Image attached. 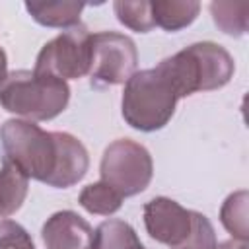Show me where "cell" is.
<instances>
[{"label": "cell", "instance_id": "1", "mask_svg": "<svg viewBox=\"0 0 249 249\" xmlns=\"http://www.w3.org/2000/svg\"><path fill=\"white\" fill-rule=\"evenodd\" d=\"M177 101L179 95L160 66L140 70L124 84L123 117L132 128L154 132L171 121Z\"/></svg>", "mask_w": 249, "mask_h": 249}, {"label": "cell", "instance_id": "2", "mask_svg": "<svg viewBox=\"0 0 249 249\" xmlns=\"http://www.w3.org/2000/svg\"><path fill=\"white\" fill-rule=\"evenodd\" d=\"M70 99L64 80L39 76L33 70H16L0 84V105L29 121H49L60 115Z\"/></svg>", "mask_w": 249, "mask_h": 249}, {"label": "cell", "instance_id": "3", "mask_svg": "<svg viewBox=\"0 0 249 249\" xmlns=\"http://www.w3.org/2000/svg\"><path fill=\"white\" fill-rule=\"evenodd\" d=\"M6 158L14 161L27 177L47 181L54 169L56 144L54 134L43 130L31 121L10 119L0 128Z\"/></svg>", "mask_w": 249, "mask_h": 249}, {"label": "cell", "instance_id": "4", "mask_svg": "<svg viewBox=\"0 0 249 249\" xmlns=\"http://www.w3.org/2000/svg\"><path fill=\"white\" fill-rule=\"evenodd\" d=\"M99 173L101 181L121 193L123 198L134 196L142 193L152 181V156L142 144L128 138H121L105 148Z\"/></svg>", "mask_w": 249, "mask_h": 249}, {"label": "cell", "instance_id": "5", "mask_svg": "<svg viewBox=\"0 0 249 249\" xmlns=\"http://www.w3.org/2000/svg\"><path fill=\"white\" fill-rule=\"evenodd\" d=\"M91 33L86 25H74L49 41L37 54L33 72L58 80H78L89 74Z\"/></svg>", "mask_w": 249, "mask_h": 249}, {"label": "cell", "instance_id": "6", "mask_svg": "<svg viewBox=\"0 0 249 249\" xmlns=\"http://www.w3.org/2000/svg\"><path fill=\"white\" fill-rule=\"evenodd\" d=\"M138 51L130 37L115 31L91 35L89 76L101 84H126L136 72Z\"/></svg>", "mask_w": 249, "mask_h": 249}, {"label": "cell", "instance_id": "7", "mask_svg": "<svg viewBox=\"0 0 249 249\" xmlns=\"http://www.w3.org/2000/svg\"><path fill=\"white\" fill-rule=\"evenodd\" d=\"M144 226L152 239L177 249L191 233L193 210L167 196H156L144 204Z\"/></svg>", "mask_w": 249, "mask_h": 249}, {"label": "cell", "instance_id": "8", "mask_svg": "<svg viewBox=\"0 0 249 249\" xmlns=\"http://www.w3.org/2000/svg\"><path fill=\"white\" fill-rule=\"evenodd\" d=\"M56 144L54 169L45 181L49 187L68 189L76 185L89 167V156L84 144L68 132H53Z\"/></svg>", "mask_w": 249, "mask_h": 249}, {"label": "cell", "instance_id": "9", "mask_svg": "<svg viewBox=\"0 0 249 249\" xmlns=\"http://www.w3.org/2000/svg\"><path fill=\"white\" fill-rule=\"evenodd\" d=\"M187 49L196 64L198 91H212L224 88L230 82V78L233 76V58L224 47L212 41H202L193 43Z\"/></svg>", "mask_w": 249, "mask_h": 249}, {"label": "cell", "instance_id": "10", "mask_svg": "<svg viewBox=\"0 0 249 249\" xmlns=\"http://www.w3.org/2000/svg\"><path fill=\"white\" fill-rule=\"evenodd\" d=\"M41 235L47 249H89L93 230L76 212L62 210L45 222Z\"/></svg>", "mask_w": 249, "mask_h": 249}, {"label": "cell", "instance_id": "11", "mask_svg": "<svg viewBox=\"0 0 249 249\" xmlns=\"http://www.w3.org/2000/svg\"><path fill=\"white\" fill-rule=\"evenodd\" d=\"M29 177L8 158L0 167V218L12 216L27 196Z\"/></svg>", "mask_w": 249, "mask_h": 249}, {"label": "cell", "instance_id": "12", "mask_svg": "<svg viewBox=\"0 0 249 249\" xmlns=\"http://www.w3.org/2000/svg\"><path fill=\"white\" fill-rule=\"evenodd\" d=\"M200 12V4L193 0H156L152 2L154 23L165 31H179L191 25Z\"/></svg>", "mask_w": 249, "mask_h": 249}, {"label": "cell", "instance_id": "13", "mask_svg": "<svg viewBox=\"0 0 249 249\" xmlns=\"http://www.w3.org/2000/svg\"><path fill=\"white\" fill-rule=\"evenodd\" d=\"M80 2H27L25 10L31 18L47 27H74L80 23V14L84 12Z\"/></svg>", "mask_w": 249, "mask_h": 249}, {"label": "cell", "instance_id": "14", "mask_svg": "<svg viewBox=\"0 0 249 249\" xmlns=\"http://www.w3.org/2000/svg\"><path fill=\"white\" fill-rule=\"evenodd\" d=\"M136 245H140V239L130 224L105 220L95 228L89 249H132Z\"/></svg>", "mask_w": 249, "mask_h": 249}, {"label": "cell", "instance_id": "15", "mask_svg": "<svg viewBox=\"0 0 249 249\" xmlns=\"http://www.w3.org/2000/svg\"><path fill=\"white\" fill-rule=\"evenodd\" d=\"M78 200L89 214H99V216H109L117 212L123 204L121 193H117L105 181H97V183L84 187Z\"/></svg>", "mask_w": 249, "mask_h": 249}, {"label": "cell", "instance_id": "16", "mask_svg": "<svg viewBox=\"0 0 249 249\" xmlns=\"http://www.w3.org/2000/svg\"><path fill=\"white\" fill-rule=\"evenodd\" d=\"M247 191H237L231 193L220 208L222 226L233 235V239L239 241H247Z\"/></svg>", "mask_w": 249, "mask_h": 249}, {"label": "cell", "instance_id": "17", "mask_svg": "<svg viewBox=\"0 0 249 249\" xmlns=\"http://www.w3.org/2000/svg\"><path fill=\"white\" fill-rule=\"evenodd\" d=\"M210 14L214 23L228 35H243L247 31L249 2H212Z\"/></svg>", "mask_w": 249, "mask_h": 249}, {"label": "cell", "instance_id": "18", "mask_svg": "<svg viewBox=\"0 0 249 249\" xmlns=\"http://www.w3.org/2000/svg\"><path fill=\"white\" fill-rule=\"evenodd\" d=\"M117 19L138 33H146L154 29V18H152V2L138 0V2H126V0H117L113 4Z\"/></svg>", "mask_w": 249, "mask_h": 249}, {"label": "cell", "instance_id": "19", "mask_svg": "<svg viewBox=\"0 0 249 249\" xmlns=\"http://www.w3.org/2000/svg\"><path fill=\"white\" fill-rule=\"evenodd\" d=\"M177 249H216V233L204 214L193 210L191 233Z\"/></svg>", "mask_w": 249, "mask_h": 249}, {"label": "cell", "instance_id": "20", "mask_svg": "<svg viewBox=\"0 0 249 249\" xmlns=\"http://www.w3.org/2000/svg\"><path fill=\"white\" fill-rule=\"evenodd\" d=\"M0 249H35L31 235L18 222L0 220Z\"/></svg>", "mask_w": 249, "mask_h": 249}, {"label": "cell", "instance_id": "21", "mask_svg": "<svg viewBox=\"0 0 249 249\" xmlns=\"http://www.w3.org/2000/svg\"><path fill=\"white\" fill-rule=\"evenodd\" d=\"M216 249H247V241L228 239V241H224V243H216Z\"/></svg>", "mask_w": 249, "mask_h": 249}, {"label": "cell", "instance_id": "22", "mask_svg": "<svg viewBox=\"0 0 249 249\" xmlns=\"http://www.w3.org/2000/svg\"><path fill=\"white\" fill-rule=\"evenodd\" d=\"M6 76H8V58H6V53L0 47V84L6 80Z\"/></svg>", "mask_w": 249, "mask_h": 249}, {"label": "cell", "instance_id": "23", "mask_svg": "<svg viewBox=\"0 0 249 249\" xmlns=\"http://www.w3.org/2000/svg\"><path fill=\"white\" fill-rule=\"evenodd\" d=\"M132 249H146V247H142V243H140V245H136V247H132Z\"/></svg>", "mask_w": 249, "mask_h": 249}]
</instances>
